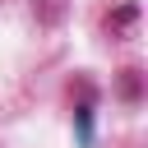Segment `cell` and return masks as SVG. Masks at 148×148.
Masks as SVG:
<instances>
[{
	"mask_svg": "<svg viewBox=\"0 0 148 148\" xmlns=\"http://www.w3.org/2000/svg\"><path fill=\"white\" fill-rule=\"evenodd\" d=\"M74 120H79V143H92V83H88V79L79 83V106H74Z\"/></svg>",
	"mask_w": 148,
	"mask_h": 148,
	"instance_id": "cell-1",
	"label": "cell"
},
{
	"mask_svg": "<svg viewBox=\"0 0 148 148\" xmlns=\"http://www.w3.org/2000/svg\"><path fill=\"white\" fill-rule=\"evenodd\" d=\"M134 23H139V5H134V0H120V5L106 14V32H111V37H125Z\"/></svg>",
	"mask_w": 148,
	"mask_h": 148,
	"instance_id": "cell-2",
	"label": "cell"
},
{
	"mask_svg": "<svg viewBox=\"0 0 148 148\" xmlns=\"http://www.w3.org/2000/svg\"><path fill=\"white\" fill-rule=\"evenodd\" d=\"M65 9H69V0H32V14H37L42 28H56L65 18Z\"/></svg>",
	"mask_w": 148,
	"mask_h": 148,
	"instance_id": "cell-3",
	"label": "cell"
},
{
	"mask_svg": "<svg viewBox=\"0 0 148 148\" xmlns=\"http://www.w3.org/2000/svg\"><path fill=\"white\" fill-rule=\"evenodd\" d=\"M116 88H120V97H125V102H139V97H143V79H139V69H134V65H130V69H120Z\"/></svg>",
	"mask_w": 148,
	"mask_h": 148,
	"instance_id": "cell-4",
	"label": "cell"
}]
</instances>
